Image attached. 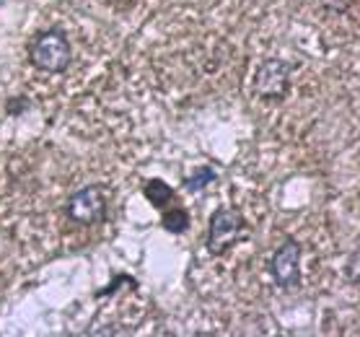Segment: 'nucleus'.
<instances>
[{
    "label": "nucleus",
    "mask_w": 360,
    "mask_h": 337,
    "mask_svg": "<svg viewBox=\"0 0 360 337\" xmlns=\"http://www.w3.org/2000/svg\"><path fill=\"white\" fill-rule=\"evenodd\" d=\"M29 60L37 70L60 75L73 63V47L63 29H44L29 44Z\"/></svg>",
    "instance_id": "1"
},
{
    "label": "nucleus",
    "mask_w": 360,
    "mask_h": 337,
    "mask_svg": "<svg viewBox=\"0 0 360 337\" xmlns=\"http://www.w3.org/2000/svg\"><path fill=\"white\" fill-rule=\"evenodd\" d=\"M249 236V226L241 210L236 208H218L213 210L210 221H207V239H205V247L213 257L226 255L236 241Z\"/></svg>",
    "instance_id": "2"
},
{
    "label": "nucleus",
    "mask_w": 360,
    "mask_h": 337,
    "mask_svg": "<svg viewBox=\"0 0 360 337\" xmlns=\"http://www.w3.org/2000/svg\"><path fill=\"white\" fill-rule=\"evenodd\" d=\"M65 215L81 226H96L107 218V189L101 184H86L65 203Z\"/></svg>",
    "instance_id": "3"
},
{
    "label": "nucleus",
    "mask_w": 360,
    "mask_h": 337,
    "mask_svg": "<svg viewBox=\"0 0 360 337\" xmlns=\"http://www.w3.org/2000/svg\"><path fill=\"white\" fill-rule=\"evenodd\" d=\"M293 65L288 60L267 58L254 75V94L262 101H283L290 91Z\"/></svg>",
    "instance_id": "4"
},
{
    "label": "nucleus",
    "mask_w": 360,
    "mask_h": 337,
    "mask_svg": "<svg viewBox=\"0 0 360 337\" xmlns=\"http://www.w3.org/2000/svg\"><path fill=\"white\" fill-rule=\"evenodd\" d=\"M270 275L275 286L283 291H298L301 288V244L293 236H288L270 257Z\"/></svg>",
    "instance_id": "5"
},
{
    "label": "nucleus",
    "mask_w": 360,
    "mask_h": 337,
    "mask_svg": "<svg viewBox=\"0 0 360 337\" xmlns=\"http://www.w3.org/2000/svg\"><path fill=\"white\" fill-rule=\"evenodd\" d=\"M218 179V172H215L213 166H197V169H192V172L184 177V192H189V195H197V192H202V189H207L213 182Z\"/></svg>",
    "instance_id": "6"
},
{
    "label": "nucleus",
    "mask_w": 360,
    "mask_h": 337,
    "mask_svg": "<svg viewBox=\"0 0 360 337\" xmlns=\"http://www.w3.org/2000/svg\"><path fill=\"white\" fill-rule=\"evenodd\" d=\"M143 195L153 208H166L174 200V189L164 179H148L143 184Z\"/></svg>",
    "instance_id": "7"
},
{
    "label": "nucleus",
    "mask_w": 360,
    "mask_h": 337,
    "mask_svg": "<svg viewBox=\"0 0 360 337\" xmlns=\"http://www.w3.org/2000/svg\"><path fill=\"white\" fill-rule=\"evenodd\" d=\"M161 226L169 234H184L189 229V213L184 208H169L164 210V218H161Z\"/></svg>",
    "instance_id": "8"
},
{
    "label": "nucleus",
    "mask_w": 360,
    "mask_h": 337,
    "mask_svg": "<svg viewBox=\"0 0 360 337\" xmlns=\"http://www.w3.org/2000/svg\"><path fill=\"white\" fill-rule=\"evenodd\" d=\"M321 6L327 11H335V13H347L355 6V0H321Z\"/></svg>",
    "instance_id": "9"
},
{
    "label": "nucleus",
    "mask_w": 360,
    "mask_h": 337,
    "mask_svg": "<svg viewBox=\"0 0 360 337\" xmlns=\"http://www.w3.org/2000/svg\"><path fill=\"white\" fill-rule=\"evenodd\" d=\"M26 109H32V101L26 96H16V99H8V115H24Z\"/></svg>",
    "instance_id": "10"
},
{
    "label": "nucleus",
    "mask_w": 360,
    "mask_h": 337,
    "mask_svg": "<svg viewBox=\"0 0 360 337\" xmlns=\"http://www.w3.org/2000/svg\"><path fill=\"white\" fill-rule=\"evenodd\" d=\"M3 3H8V0H0V6H3Z\"/></svg>",
    "instance_id": "11"
}]
</instances>
